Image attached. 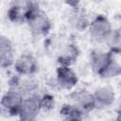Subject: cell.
<instances>
[{"instance_id": "obj_15", "label": "cell", "mask_w": 121, "mask_h": 121, "mask_svg": "<svg viewBox=\"0 0 121 121\" xmlns=\"http://www.w3.org/2000/svg\"><path fill=\"white\" fill-rule=\"evenodd\" d=\"M54 105V99L50 95H44L43 98H41V107L43 109L48 110L51 109Z\"/></svg>"}, {"instance_id": "obj_12", "label": "cell", "mask_w": 121, "mask_h": 121, "mask_svg": "<svg viewBox=\"0 0 121 121\" xmlns=\"http://www.w3.org/2000/svg\"><path fill=\"white\" fill-rule=\"evenodd\" d=\"M60 114L63 115L65 119L68 120H77V119H81V111L78 106L75 105H64L61 110H60Z\"/></svg>"}, {"instance_id": "obj_3", "label": "cell", "mask_w": 121, "mask_h": 121, "mask_svg": "<svg viewBox=\"0 0 121 121\" xmlns=\"http://www.w3.org/2000/svg\"><path fill=\"white\" fill-rule=\"evenodd\" d=\"M35 8L31 0H13L9 10V17L13 22H22L26 20L27 15Z\"/></svg>"}, {"instance_id": "obj_5", "label": "cell", "mask_w": 121, "mask_h": 121, "mask_svg": "<svg viewBox=\"0 0 121 121\" xmlns=\"http://www.w3.org/2000/svg\"><path fill=\"white\" fill-rule=\"evenodd\" d=\"M90 32L91 35L98 41L105 40L110 37L112 33L111 24L108 19L102 15L97 16L90 26Z\"/></svg>"}, {"instance_id": "obj_10", "label": "cell", "mask_w": 121, "mask_h": 121, "mask_svg": "<svg viewBox=\"0 0 121 121\" xmlns=\"http://www.w3.org/2000/svg\"><path fill=\"white\" fill-rule=\"evenodd\" d=\"M95 107L105 108L111 106L114 102L115 95L113 91L108 87H102L95 91L94 94Z\"/></svg>"}, {"instance_id": "obj_13", "label": "cell", "mask_w": 121, "mask_h": 121, "mask_svg": "<svg viewBox=\"0 0 121 121\" xmlns=\"http://www.w3.org/2000/svg\"><path fill=\"white\" fill-rule=\"evenodd\" d=\"M120 74H121V65L112 60L100 76L103 78H112V77H116Z\"/></svg>"}, {"instance_id": "obj_2", "label": "cell", "mask_w": 121, "mask_h": 121, "mask_svg": "<svg viewBox=\"0 0 121 121\" xmlns=\"http://www.w3.org/2000/svg\"><path fill=\"white\" fill-rule=\"evenodd\" d=\"M24 99L22 94L16 89L7 92L1 100L2 109L9 114H19Z\"/></svg>"}, {"instance_id": "obj_1", "label": "cell", "mask_w": 121, "mask_h": 121, "mask_svg": "<svg viewBox=\"0 0 121 121\" xmlns=\"http://www.w3.org/2000/svg\"><path fill=\"white\" fill-rule=\"evenodd\" d=\"M26 21L31 30L37 35L45 34L50 28V21L46 14L37 8L32 9L26 17Z\"/></svg>"}, {"instance_id": "obj_6", "label": "cell", "mask_w": 121, "mask_h": 121, "mask_svg": "<svg viewBox=\"0 0 121 121\" xmlns=\"http://www.w3.org/2000/svg\"><path fill=\"white\" fill-rule=\"evenodd\" d=\"M15 70L18 74L22 76L33 75L38 70V64L36 60L31 55H22L14 62Z\"/></svg>"}, {"instance_id": "obj_16", "label": "cell", "mask_w": 121, "mask_h": 121, "mask_svg": "<svg viewBox=\"0 0 121 121\" xmlns=\"http://www.w3.org/2000/svg\"><path fill=\"white\" fill-rule=\"evenodd\" d=\"M111 45L114 50H121V31H118L115 35H113Z\"/></svg>"}, {"instance_id": "obj_8", "label": "cell", "mask_w": 121, "mask_h": 121, "mask_svg": "<svg viewBox=\"0 0 121 121\" xmlns=\"http://www.w3.org/2000/svg\"><path fill=\"white\" fill-rule=\"evenodd\" d=\"M14 61L13 47L10 41L5 37L0 38V65L2 68H7L10 66Z\"/></svg>"}, {"instance_id": "obj_11", "label": "cell", "mask_w": 121, "mask_h": 121, "mask_svg": "<svg viewBox=\"0 0 121 121\" xmlns=\"http://www.w3.org/2000/svg\"><path fill=\"white\" fill-rule=\"evenodd\" d=\"M112 60L111 59L110 55L105 53H95L92 57V67L95 73L98 75H101L102 72L106 69V67L109 65V63Z\"/></svg>"}, {"instance_id": "obj_7", "label": "cell", "mask_w": 121, "mask_h": 121, "mask_svg": "<svg viewBox=\"0 0 121 121\" xmlns=\"http://www.w3.org/2000/svg\"><path fill=\"white\" fill-rule=\"evenodd\" d=\"M57 80L60 87L64 89H71L77 84L78 78L69 66L61 65L57 70Z\"/></svg>"}, {"instance_id": "obj_4", "label": "cell", "mask_w": 121, "mask_h": 121, "mask_svg": "<svg viewBox=\"0 0 121 121\" xmlns=\"http://www.w3.org/2000/svg\"><path fill=\"white\" fill-rule=\"evenodd\" d=\"M41 108V98L36 95H31L24 99L19 116L22 120H34Z\"/></svg>"}, {"instance_id": "obj_14", "label": "cell", "mask_w": 121, "mask_h": 121, "mask_svg": "<svg viewBox=\"0 0 121 121\" xmlns=\"http://www.w3.org/2000/svg\"><path fill=\"white\" fill-rule=\"evenodd\" d=\"M77 59V51L75 48L70 47L68 48L67 51H65L60 58V62L61 63V65H66L69 66L71 63H73L75 61V60Z\"/></svg>"}, {"instance_id": "obj_17", "label": "cell", "mask_w": 121, "mask_h": 121, "mask_svg": "<svg viewBox=\"0 0 121 121\" xmlns=\"http://www.w3.org/2000/svg\"><path fill=\"white\" fill-rule=\"evenodd\" d=\"M64 1H65V3H66L68 6H70V7H72V8H77L79 2H80V0H64Z\"/></svg>"}, {"instance_id": "obj_9", "label": "cell", "mask_w": 121, "mask_h": 121, "mask_svg": "<svg viewBox=\"0 0 121 121\" xmlns=\"http://www.w3.org/2000/svg\"><path fill=\"white\" fill-rule=\"evenodd\" d=\"M71 97L75 101L76 106H78L80 110L90 111L95 107L94 95H91L85 90H80L73 93Z\"/></svg>"}]
</instances>
